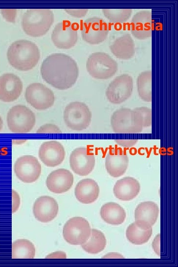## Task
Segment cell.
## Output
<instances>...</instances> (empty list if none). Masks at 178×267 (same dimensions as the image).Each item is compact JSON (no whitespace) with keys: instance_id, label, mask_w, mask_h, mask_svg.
<instances>
[{"instance_id":"74e56055","label":"cell","mask_w":178,"mask_h":267,"mask_svg":"<svg viewBox=\"0 0 178 267\" xmlns=\"http://www.w3.org/2000/svg\"><path fill=\"white\" fill-rule=\"evenodd\" d=\"M103 258L124 259V257L120 254L116 252H111L107 254Z\"/></svg>"},{"instance_id":"ac0fdd59","label":"cell","mask_w":178,"mask_h":267,"mask_svg":"<svg viewBox=\"0 0 178 267\" xmlns=\"http://www.w3.org/2000/svg\"><path fill=\"white\" fill-rule=\"evenodd\" d=\"M129 164L126 152L121 148H111L105 159L106 169L110 175L119 177L126 172Z\"/></svg>"},{"instance_id":"d590c367","label":"cell","mask_w":178,"mask_h":267,"mask_svg":"<svg viewBox=\"0 0 178 267\" xmlns=\"http://www.w3.org/2000/svg\"><path fill=\"white\" fill-rule=\"evenodd\" d=\"M160 234H157L154 238L152 242V247L155 252L160 256Z\"/></svg>"},{"instance_id":"f546056e","label":"cell","mask_w":178,"mask_h":267,"mask_svg":"<svg viewBox=\"0 0 178 267\" xmlns=\"http://www.w3.org/2000/svg\"><path fill=\"white\" fill-rule=\"evenodd\" d=\"M133 10L131 8H104L102 12L109 21L114 23L126 22L131 16Z\"/></svg>"},{"instance_id":"4fadbf2b","label":"cell","mask_w":178,"mask_h":267,"mask_svg":"<svg viewBox=\"0 0 178 267\" xmlns=\"http://www.w3.org/2000/svg\"><path fill=\"white\" fill-rule=\"evenodd\" d=\"M51 39L54 44L59 48H70L77 41V28L68 21L60 22L53 29Z\"/></svg>"},{"instance_id":"7c38bea8","label":"cell","mask_w":178,"mask_h":267,"mask_svg":"<svg viewBox=\"0 0 178 267\" xmlns=\"http://www.w3.org/2000/svg\"><path fill=\"white\" fill-rule=\"evenodd\" d=\"M17 177L25 183L36 181L41 173V165L37 158L31 155H25L19 157L14 166Z\"/></svg>"},{"instance_id":"d6986e66","label":"cell","mask_w":178,"mask_h":267,"mask_svg":"<svg viewBox=\"0 0 178 267\" xmlns=\"http://www.w3.org/2000/svg\"><path fill=\"white\" fill-rule=\"evenodd\" d=\"M154 27L151 11H140L133 16L130 23V30L136 38L143 40L150 37Z\"/></svg>"},{"instance_id":"4dcf8cb0","label":"cell","mask_w":178,"mask_h":267,"mask_svg":"<svg viewBox=\"0 0 178 267\" xmlns=\"http://www.w3.org/2000/svg\"><path fill=\"white\" fill-rule=\"evenodd\" d=\"M36 133L38 134H61L62 132L57 125L47 123L41 126Z\"/></svg>"},{"instance_id":"5b68a950","label":"cell","mask_w":178,"mask_h":267,"mask_svg":"<svg viewBox=\"0 0 178 267\" xmlns=\"http://www.w3.org/2000/svg\"><path fill=\"white\" fill-rule=\"evenodd\" d=\"M87 69L93 78L108 79L113 76L118 70V64L109 54L96 52L89 56L86 63Z\"/></svg>"},{"instance_id":"8fae6325","label":"cell","mask_w":178,"mask_h":267,"mask_svg":"<svg viewBox=\"0 0 178 267\" xmlns=\"http://www.w3.org/2000/svg\"><path fill=\"white\" fill-rule=\"evenodd\" d=\"M108 33L107 23L100 18H89L81 25V33L83 39L91 44H97L104 42Z\"/></svg>"},{"instance_id":"d6a6232c","label":"cell","mask_w":178,"mask_h":267,"mask_svg":"<svg viewBox=\"0 0 178 267\" xmlns=\"http://www.w3.org/2000/svg\"><path fill=\"white\" fill-rule=\"evenodd\" d=\"M65 11L69 15L76 18L84 17L88 11V9H65Z\"/></svg>"},{"instance_id":"277c9868","label":"cell","mask_w":178,"mask_h":267,"mask_svg":"<svg viewBox=\"0 0 178 267\" xmlns=\"http://www.w3.org/2000/svg\"><path fill=\"white\" fill-rule=\"evenodd\" d=\"M54 14L48 8H30L23 14L22 26L23 31L32 37L45 34L54 22Z\"/></svg>"},{"instance_id":"d4e9b609","label":"cell","mask_w":178,"mask_h":267,"mask_svg":"<svg viewBox=\"0 0 178 267\" xmlns=\"http://www.w3.org/2000/svg\"><path fill=\"white\" fill-rule=\"evenodd\" d=\"M100 214L101 218L107 223L112 225L122 224L126 218L124 208L115 202H108L101 208Z\"/></svg>"},{"instance_id":"e0dca14e","label":"cell","mask_w":178,"mask_h":267,"mask_svg":"<svg viewBox=\"0 0 178 267\" xmlns=\"http://www.w3.org/2000/svg\"><path fill=\"white\" fill-rule=\"evenodd\" d=\"M157 204L151 201L141 202L134 211L135 223L139 228L147 230L156 223L158 217Z\"/></svg>"},{"instance_id":"2e32d148","label":"cell","mask_w":178,"mask_h":267,"mask_svg":"<svg viewBox=\"0 0 178 267\" xmlns=\"http://www.w3.org/2000/svg\"><path fill=\"white\" fill-rule=\"evenodd\" d=\"M21 79L12 73L3 74L0 76V100L10 102L17 100L22 90Z\"/></svg>"},{"instance_id":"e575fe53","label":"cell","mask_w":178,"mask_h":267,"mask_svg":"<svg viewBox=\"0 0 178 267\" xmlns=\"http://www.w3.org/2000/svg\"><path fill=\"white\" fill-rule=\"evenodd\" d=\"M117 144L124 147L134 146L138 141L137 139H115Z\"/></svg>"},{"instance_id":"30bf717a","label":"cell","mask_w":178,"mask_h":267,"mask_svg":"<svg viewBox=\"0 0 178 267\" xmlns=\"http://www.w3.org/2000/svg\"><path fill=\"white\" fill-rule=\"evenodd\" d=\"M133 85V78L128 74L116 77L106 89V95L108 100L115 104L124 102L131 96Z\"/></svg>"},{"instance_id":"6da1fadb","label":"cell","mask_w":178,"mask_h":267,"mask_svg":"<svg viewBox=\"0 0 178 267\" xmlns=\"http://www.w3.org/2000/svg\"><path fill=\"white\" fill-rule=\"evenodd\" d=\"M41 73L48 84L59 89L71 88L76 82L79 68L75 61L64 53L49 55L43 61Z\"/></svg>"},{"instance_id":"f1b7e54d","label":"cell","mask_w":178,"mask_h":267,"mask_svg":"<svg viewBox=\"0 0 178 267\" xmlns=\"http://www.w3.org/2000/svg\"><path fill=\"white\" fill-rule=\"evenodd\" d=\"M137 87L140 98L144 101L152 100V72L144 71L140 73L137 79Z\"/></svg>"},{"instance_id":"7402d4cb","label":"cell","mask_w":178,"mask_h":267,"mask_svg":"<svg viewBox=\"0 0 178 267\" xmlns=\"http://www.w3.org/2000/svg\"><path fill=\"white\" fill-rule=\"evenodd\" d=\"M140 185L137 179L126 177L118 180L115 183L113 191L114 196L121 200H130L139 194Z\"/></svg>"},{"instance_id":"9c48e42d","label":"cell","mask_w":178,"mask_h":267,"mask_svg":"<svg viewBox=\"0 0 178 267\" xmlns=\"http://www.w3.org/2000/svg\"><path fill=\"white\" fill-rule=\"evenodd\" d=\"M25 98L28 103L38 110H44L51 107L55 101L53 92L40 83H33L27 87Z\"/></svg>"},{"instance_id":"ffe728a7","label":"cell","mask_w":178,"mask_h":267,"mask_svg":"<svg viewBox=\"0 0 178 267\" xmlns=\"http://www.w3.org/2000/svg\"><path fill=\"white\" fill-rule=\"evenodd\" d=\"M58 210L57 202L48 196L38 198L33 204V211L35 218L43 222L52 221L57 216Z\"/></svg>"},{"instance_id":"5bb4252c","label":"cell","mask_w":178,"mask_h":267,"mask_svg":"<svg viewBox=\"0 0 178 267\" xmlns=\"http://www.w3.org/2000/svg\"><path fill=\"white\" fill-rule=\"evenodd\" d=\"M95 164L93 153L86 147L75 149L69 156V164L72 170L79 176L89 174L94 169Z\"/></svg>"},{"instance_id":"f35d334b","label":"cell","mask_w":178,"mask_h":267,"mask_svg":"<svg viewBox=\"0 0 178 267\" xmlns=\"http://www.w3.org/2000/svg\"><path fill=\"white\" fill-rule=\"evenodd\" d=\"M2 120L1 116H0V131L1 130L2 127Z\"/></svg>"},{"instance_id":"3957f363","label":"cell","mask_w":178,"mask_h":267,"mask_svg":"<svg viewBox=\"0 0 178 267\" xmlns=\"http://www.w3.org/2000/svg\"><path fill=\"white\" fill-rule=\"evenodd\" d=\"M40 57V50L37 45L26 40L14 42L7 51V58L10 64L22 71L33 68L37 64Z\"/></svg>"},{"instance_id":"8d00e7d4","label":"cell","mask_w":178,"mask_h":267,"mask_svg":"<svg viewBox=\"0 0 178 267\" xmlns=\"http://www.w3.org/2000/svg\"><path fill=\"white\" fill-rule=\"evenodd\" d=\"M66 254L63 252H56L47 255L45 258H66Z\"/></svg>"},{"instance_id":"1f68e13d","label":"cell","mask_w":178,"mask_h":267,"mask_svg":"<svg viewBox=\"0 0 178 267\" xmlns=\"http://www.w3.org/2000/svg\"><path fill=\"white\" fill-rule=\"evenodd\" d=\"M0 12L3 17L7 21L15 22L16 16V9H1Z\"/></svg>"},{"instance_id":"52a82bcc","label":"cell","mask_w":178,"mask_h":267,"mask_svg":"<svg viewBox=\"0 0 178 267\" xmlns=\"http://www.w3.org/2000/svg\"><path fill=\"white\" fill-rule=\"evenodd\" d=\"M64 119L69 129L80 131L87 129L91 120V112L88 106L81 102L69 103L64 111Z\"/></svg>"},{"instance_id":"484cf974","label":"cell","mask_w":178,"mask_h":267,"mask_svg":"<svg viewBox=\"0 0 178 267\" xmlns=\"http://www.w3.org/2000/svg\"><path fill=\"white\" fill-rule=\"evenodd\" d=\"M106 244L107 240L104 234L101 231L92 228L88 240L81 245L86 252L97 254L104 249Z\"/></svg>"},{"instance_id":"603a6c76","label":"cell","mask_w":178,"mask_h":267,"mask_svg":"<svg viewBox=\"0 0 178 267\" xmlns=\"http://www.w3.org/2000/svg\"><path fill=\"white\" fill-rule=\"evenodd\" d=\"M99 192V187L94 180L91 178H84L76 184L75 196L80 202L89 204L97 199Z\"/></svg>"},{"instance_id":"7a4b0ae2","label":"cell","mask_w":178,"mask_h":267,"mask_svg":"<svg viewBox=\"0 0 178 267\" xmlns=\"http://www.w3.org/2000/svg\"><path fill=\"white\" fill-rule=\"evenodd\" d=\"M111 124L116 134L139 133L143 127L151 126V109L145 107L118 109L111 116Z\"/></svg>"},{"instance_id":"836d02e7","label":"cell","mask_w":178,"mask_h":267,"mask_svg":"<svg viewBox=\"0 0 178 267\" xmlns=\"http://www.w3.org/2000/svg\"><path fill=\"white\" fill-rule=\"evenodd\" d=\"M12 213L15 212L18 209L20 205V198L17 192L12 190Z\"/></svg>"},{"instance_id":"8992f818","label":"cell","mask_w":178,"mask_h":267,"mask_svg":"<svg viewBox=\"0 0 178 267\" xmlns=\"http://www.w3.org/2000/svg\"><path fill=\"white\" fill-rule=\"evenodd\" d=\"M9 129L14 133L24 134L29 132L35 124L34 113L23 105L14 106L8 111L6 117Z\"/></svg>"},{"instance_id":"cb8c5ba5","label":"cell","mask_w":178,"mask_h":267,"mask_svg":"<svg viewBox=\"0 0 178 267\" xmlns=\"http://www.w3.org/2000/svg\"><path fill=\"white\" fill-rule=\"evenodd\" d=\"M110 47L111 53L120 59H131L135 53L134 43L129 34H124L116 39Z\"/></svg>"},{"instance_id":"83f0119b","label":"cell","mask_w":178,"mask_h":267,"mask_svg":"<svg viewBox=\"0 0 178 267\" xmlns=\"http://www.w3.org/2000/svg\"><path fill=\"white\" fill-rule=\"evenodd\" d=\"M153 233L152 228L147 230L138 227L135 222L130 224L126 230V235L128 240L132 244L140 245L147 242Z\"/></svg>"},{"instance_id":"44dd1931","label":"cell","mask_w":178,"mask_h":267,"mask_svg":"<svg viewBox=\"0 0 178 267\" xmlns=\"http://www.w3.org/2000/svg\"><path fill=\"white\" fill-rule=\"evenodd\" d=\"M73 175L68 170L58 169L51 172L46 179V185L51 192L62 194L68 191L73 183Z\"/></svg>"},{"instance_id":"9a60e30c","label":"cell","mask_w":178,"mask_h":267,"mask_svg":"<svg viewBox=\"0 0 178 267\" xmlns=\"http://www.w3.org/2000/svg\"><path fill=\"white\" fill-rule=\"evenodd\" d=\"M39 157L42 162L47 166H58L65 159L64 147L61 143L55 140L45 141L40 147Z\"/></svg>"},{"instance_id":"ba28073f","label":"cell","mask_w":178,"mask_h":267,"mask_svg":"<svg viewBox=\"0 0 178 267\" xmlns=\"http://www.w3.org/2000/svg\"><path fill=\"white\" fill-rule=\"evenodd\" d=\"M91 227L88 221L81 217L69 219L65 224L63 235L65 241L72 245H81L89 238Z\"/></svg>"},{"instance_id":"4316f807","label":"cell","mask_w":178,"mask_h":267,"mask_svg":"<svg viewBox=\"0 0 178 267\" xmlns=\"http://www.w3.org/2000/svg\"><path fill=\"white\" fill-rule=\"evenodd\" d=\"M35 248L30 241L19 239L12 243V258L13 259H33L35 255Z\"/></svg>"}]
</instances>
